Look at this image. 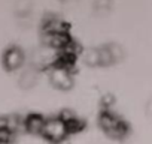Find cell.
I'll return each mask as SVG.
<instances>
[{
    "mask_svg": "<svg viewBox=\"0 0 152 144\" xmlns=\"http://www.w3.org/2000/svg\"><path fill=\"white\" fill-rule=\"evenodd\" d=\"M70 131H72V126H70L67 119H64V117H49V119H45L40 135L51 143H61L69 135Z\"/></svg>",
    "mask_w": 152,
    "mask_h": 144,
    "instance_id": "obj_1",
    "label": "cell"
},
{
    "mask_svg": "<svg viewBox=\"0 0 152 144\" xmlns=\"http://www.w3.org/2000/svg\"><path fill=\"white\" fill-rule=\"evenodd\" d=\"M49 81L54 87L66 90L72 87V74H70V68L67 63L60 62L57 65H54L52 68H49Z\"/></svg>",
    "mask_w": 152,
    "mask_h": 144,
    "instance_id": "obj_2",
    "label": "cell"
},
{
    "mask_svg": "<svg viewBox=\"0 0 152 144\" xmlns=\"http://www.w3.org/2000/svg\"><path fill=\"white\" fill-rule=\"evenodd\" d=\"M100 126L102 129L112 138H122L127 134V126L122 120H119L112 113H103L100 116Z\"/></svg>",
    "mask_w": 152,
    "mask_h": 144,
    "instance_id": "obj_3",
    "label": "cell"
},
{
    "mask_svg": "<svg viewBox=\"0 0 152 144\" xmlns=\"http://www.w3.org/2000/svg\"><path fill=\"white\" fill-rule=\"evenodd\" d=\"M3 66L6 71L9 72H15V71H21L24 63H26V54L20 47H9L2 57Z\"/></svg>",
    "mask_w": 152,
    "mask_h": 144,
    "instance_id": "obj_4",
    "label": "cell"
},
{
    "mask_svg": "<svg viewBox=\"0 0 152 144\" xmlns=\"http://www.w3.org/2000/svg\"><path fill=\"white\" fill-rule=\"evenodd\" d=\"M37 75H39V69H36L34 66H27L23 68L20 72V77H18V84L23 89H30L37 83Z\"/></svg>",
    "mask_w": 152,
    "mask_h": 144,
    "instance_id": "obj_5",
    "label": "cell"
},
{
    "mask_svg": "<svg viewBox=\"0 0 152 144\" xmlns=\"http://www.w3.org/2000/svg\"><path fill=\"white\" fill-rule=\"evenodd\" d=\"M26 122V131L31 132V134H39L42 132V128H43V123H45V119L42 116H37V114H33V116H28L27 119H24Z\"/></svg>",
    "mask_w": 152,
    "mask_h": 144,
    "instance_id": "obj_6",
    "label": "cell"
}]
</instances>
